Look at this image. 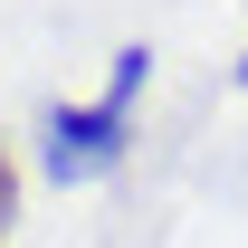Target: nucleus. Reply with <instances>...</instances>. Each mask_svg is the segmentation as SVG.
Masks as SVG:
<instances>
[{"instance_id": "nucleus-1", "label": "nucleus", "mask_w": 248, "mask_h": 248, "mask_svg": "<svg viewBox=\"0 0 248 248\" xmlns=\"http://www.w3.org/2000/svg\"><path fill=\"white\" fill-rule=\"evenodd\" d=\"M143 77H153V48H124L115 77H105V95H86V105H58V115H48V182L77 191V182H105V172L124 162Z\"/></svg>"}, {"instance_id": "nucleus-2", "label": "nucleus", "mask_w": 248, "mask_h": 248, "mask_svg": "<svg viewBox=\"0 0 248 248\" xmlns=\"http://www.w3.org/2000/svg\"><path fill=\"white\" fill-rule=\"evenodd\" d=\"M239 86H248V58H239Z\"/></svg>"}]
</instances>
